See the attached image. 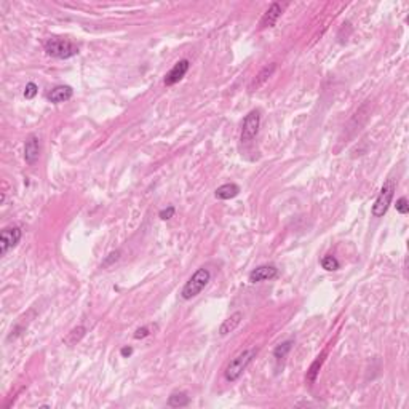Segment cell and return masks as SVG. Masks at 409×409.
I'll return each instance as SVG.
<instances>
[{"instance_id": "cell-1", "label": "cell", "mask_w": 409, "mask_h": 409, "mask_svg": "<svg viewBox=\"0 0 409 409\" xmlns=\"http://www.w3.org/2000/svg\"><path fill=\"white\" fill-rule=\"evenodd\" d=\"M256 354H257V348H246V350H243V352H240L238 355L233 357L229 361L227 368L224 371L226 381L227 382H235V381H238V379L241 377V374L245 373V369L250 366V363L253 361V358L256 357Z\"/></svg>"}, {"instance_id": "cell-2", "label": "cell", "mask_w": 409, "mask_h": 409, "mask_svg": "<svg viewBox=\"0 0 409 409\" xmlns=\"http://www.w3.org/2000/svg\"><path fill=\"white\" fill-rule=\"evenodd\" d=\"M45 48L47 54L56 60H69V58L79 54V47L76 43H72L70 40L60 39V37H51L45 42Z\"/></svg>"}, {"instance_id": "cell-3", "label": "cell", "mask_w": 409, "mask_h": 409, "mask_svg": "<svg viewBox=\"0 0 409 409\" xmlns=\"http://www.w3.org/2000/svg\"><path fill=\"white\" fill-rule=\"evenodd\" d=\"M211 280V272L207 269V267H200L191 278H189L181 291V296L182 299L189 301V299H194L195 296H198L201 291L204 289Z\"/></svg>"}, {"instance_id": "cell-4", "label": "cell", "mask_w": 409, "mask_h": 409, "mask_svg": "<svg viewBox=\"0 0 409 409\" xmlns=\"http://www.w3.org/2000/svg\"><path fill=\"white\" fill-rule=\"evenodd\" d=\"M395 189H397V182L393 181V179H388L382 189H381V192H379L374 204H373V216L374 217H382L388 208H390V204H392V200H393V195H395Z\"/></svg>"}, {"instance_id": "cell-5", "label": "cell", "mask_w": 409, "mask_h": 409, "mask_svg": "<svg viewBox=\"0 0 409 409\" xmlns=\"http://www.w3.org/2000/svg\"><path fill=\"white\" fill-rule=\"evenodd\" d=\"M261 126V112L259 110H251L245 117L243 120V128H241V142H250L253 141Z\"/></svg>"}, {"instance_id": "cell-6", "label": "cell", "mask_w": 409, "mask_h": 409, "mask_svg": "<svg viewBox=\"0 0 409 409\" xmlns=\"http://www.w3.org/2000/svg\"><path fill=\"white\" fill-rule=\"evenodd\" d=\"M21 237H23V232L20 227L16 226L5 227L2 233H0V254L7 256V253L20 243Z\"/></svg>"}, {"instance_id": "cell-7", "label": "cell", "mask_w": 409, "mask_h": 409, "mask_svg": "<svg viewBox=\"0 0 409 409\" xmlns=\"http://www.w3.org/2000/svg\"><path fill=\"white\" fill-rule=\"evenodd\" d=\"M189 67H191V63H189V60H181L178 61L176 64L173 66V69L168 72V74L165 76V85L166 86H173V85H176L179 80H182V77L187 74V70Z\"/></svg>"}, {"instance_id": "cell-8", "label": "cell", "mask_w": 409, "mask_h": 409, "mask_svg": "<svg viewBox=\"0 0 409 409\" xmlns=\"http://www.w3.org/2000/svg\"><path fill=\"white\" fill-rule=\"evenodd\" d=\"M278 276V269L275 266H259L250 273V282L251 283H261V282H267L273 280Z\"/></svg>"}, {"instance_id": "cell-9", "label": "cell", "mask_w": 409, "mask_h": 409, "mask_svg": "<svg viewBox=\"0 0 409 409\" xmlns=\"http://www.w3.org/2000/svg\"><path fill=\"white\" fill-rule=\"evenodd\" d=\"M40 155V142L35 135L27 136L24 144V160L27 165H34Z\"/></svg>"}, {"instance_id": "cell-10", "label": "cell", "mask_w": 409, "mask_h": 409, "mask_svg": "<svg viewBox=\"0 0 409 409\" xmlns=\"http://www.w3.org/2000/svg\"><path fill=\"white\" fill-rule=\"evenodd\" d=\"M282 13H283L282 5H280V4H276V2H273V4L267 8V11L264 13V16L261 18L259 27H261V29H266V27H272V26H275V23L278 21V18L282 16Z\"/></svg>"}, {"instance_id": "cell-11", "label": "cell", "mask_w": 409, "mask_h": 409, "mask_svg": "<svg viewBox=\"0 0 409 409\" xmlns=\"http://www.w3.org/2000/svg\"><path fill=\"white\" fill-rule=\"evenodd\" d=\"M74 95V90L70 88L67 85H60V86H54L51 91H48L47 95V99L53 104H61V102H66L72 98Z\"/></svg>"}, {"instance_id": "cell-12", "label": "cell", "mask_w": 409, "mask_h": 409, "mask_svg": "<svg viewBox=\"0 0 409 409\" xmlns=\"http://www.w3.org/2000/svg\"><path fill=\"white\" fill-rule=\"evenodd\" d=\"M241 320H243V313L241 312L232 313L229 318H226L222 321V325L219 326V334H221V336H227V334L233 332V331L238 328V325L241 323Z\"/></svg>"}, {"instance_id": "cell-13", "label": "cell", "mask_w": 409, "mask_h": 409, "mask_svg": "<svg viewBox=\"0 0 409 409\" xmlns=\"http://www.w3.org/2000/svg\"><path fill=\"white\" fill-rule=\"evenodd\" d=\"M240 194V185L233 184V182H229V184H222L221 187L216 189V198L219 200H230L233 197H237Z\"/></svg>"}, {"instance_id": "cell-14", "label": "cell", "mask_w": 409, "mask_h": 409, "mask_svg": "<svg viewBox=\"0 0 409 409\" xmlns=\"http://www.w3.org/2000/svg\"><path fill=\"white\" fill-rule=\"evenodd\" d=\"M275 67H276L275 64L266 66V67H264V69H262V70L259 72V74L256 76V79L253 80V83H251V86H250V88H251V90H254V88H261V86H262V85H264V83H266V82H267V80L270 79V76H272V74H273V72H275Z\"/></svg>"}, {"instance_id": "cell-15", "label": "cell", "mask_w": 409, "mask_h": 409, "mask_svg": "<svg viewBox=\"0 0 409 409\" xmlns=\"http://www.w3.org/2000/svg\"><path fill=\"white\" fill-rule=\"evenodd\" d=\"M325 361V354H321L320 357H317V360L310 364V368L309 371H307V376H305V381L309 382L310 385L315 384L317 381V377H318V373H320V368H321V364H323Z\"/></svg>"}, {"instance_id": "cell-16", "label": "cell", "mask_w": 409, "mask_h": 409, "mask_svg": "<svg viewBox=\"0 0 409 409\" xmlns=\"http://www.w3.org/2000/svg\"><path fill=\"white\" fill-rule=\"evenodd\" d=\"M189 403H191V398H189L187 393L184 392H174L168 398V406L171 407H184V406H189Z\"/></svg>"}, {"instance_id": "cell-17", "label": "cell", "mask_w": 409, "mask_h": 409, "mask_svg": "<svg viewBox=\"0 0 409 409\" xmlns=\"http://www.w3.org/2000/svg\"><path fill=\"white\" fill-rule=\"evenodd\" d=\"M85 332H86V328L85 326H77V328H74L72 329L67 336H66V339H64V342L69 345V347H72V345H76L77 342H80L82 341V338L85 336Z\"/></svg>"}, {"instance_id": "cell-18", "label": "cell", "mask_w": 409, "mask_h": 409, "mask_svg": "<svg viewBox=\"0 0 409 409\" xmlns=\"http://www.w3.org/2000/svg\"><path fill=\"white\" fill-rule=\"evenodd\" d=\"M293 345H294V341H293V339H288V341L282 342L280 345H276V348L273 350V357H275L276 360H283V358L291 352V348H293Z\"/></svg>"}, {"instance_id": "cell-19", "label": "cell", "mask_w": 409, "mask_h": 409, "mask_svg": "<svg viewBox=\"0 0 409 409\" xmlns=\"http://www.w3.org/2000/svg\"><path fill=\"white\" fill-rule=\"evenodd\" d=\"M339 261L336 259L332 254H326L323 259H321V267H323L325 270L328 272H332V270H338L339 269Z\"/></svg>"}, {"instance_id": "cell-20", "label": "cell", "mask_w": 409, "mask_h": 409, "mask_svg": "<svg viewBox=\"0 0 409 409\" xmlns=\"http://www.w3.org/2000/svg\"><path fill=\"white\" fill-rule=\"evenodd\" d=\"M37 93H39V86L34 82H29L26 85V88H24V98L26 99H32V98H35Z\"/></svg>"}, {"instance_id": "cell-21", "label": "cell", "mask_w": 409, "mask_h": 409, "mask_svg": "<svg viewBox=\"0 0 409 409\" xmlns=\"http://www.w3.org/2000/svg\"><path fill=\"white\" fill-rule=\"evenodd\" d=\"M397 211L401 213V214H406L409 211V204H407V198L406 197H401L398 201H397Z\"/></svg>"}, {"instance_id": "cell-22", "label": "cell", "mask_w": 409, "mask_h": 409, "mask_svg": "<svg viewBox=\"0 0 409 409\" xmlns=\"http://www.w3.org/2000/svg\"><path fill=\"white\" fill-rule=\"evenodd\" d=\"M119 257H120V251H114V253H110V254L104 259V262H102V267H109V266H112L115 261H119Z\"/></svg>"}, {"instance_id": "cell-23", "label": "cell", "mask_w": 409, "mask_h": 409, "mask_svg": "<svg viewBox=\"0 0 409 409\" xmlns=\"http://www.w3.org/2000/svg\"><path fill=\"white\" fill-rule=\"evenodd\" d=\"M149 334H151V328H149V326H142V328L136 329V332H135V339H144V338H147Z\"/></svg>"}, {"instance_id": "cell-24", "label": "cell", "mask_w": 409, "mask_h": 409, "mask_svg": "<svg viewBox=\"0 0 409 409\" xmlns=\"http://www.w3.org/2000/svg\"><path fill=\"white\" fill-rule=\"evenodd\" d=\"M173 216H174V207H168L166 210L160 211V219H163V221H168Z\"/></svg>"}, {"instance_id": "cell-25", "label": "cell", "mask_w": 409, "mask_h": 409, "mask_svg": "<svg viewBox=\"0 0 409 409\" xmlns=\"http://www.w3.org/2000/svg\"><path fill=\"white\" fill-rule=\"evenodd\" d=\"M120 354H122V357H129L131 354H133V348H131V347H123L120 350Z\"/></svg>"}]
</instances>
